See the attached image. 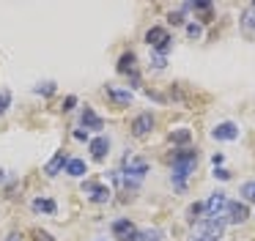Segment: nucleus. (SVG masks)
Masks as SVG:
<instances>
[{"instance_id": "nucleus-32", "label": "nucleus", "mask_w": 255, "mask_h": 241, "mask_svg": "<svg viewBox=\"0 0 255 241\" xmlns=\"http://www.w3.org/2000/svg\"><path fill=\"white\" fill-rule=\"evenodd\" d=\"M74 140H80V142H91V137H88V131H83V129H74Z\"/></svg>"}, {"instance_id": "nucleus-33", "label": "nucleus", "mask_w": 255, "mask_h": 241, "mask_svg": "<svg viewBox=\"0 0 255 241\" xmlns=\"http://www.w3.org/2000/svg\"><path fill=\"white\" fill-rule=\"evenodd\" d=\"M145 96L154 99V102H165V96H162V93H156V91H145Z\"/></svg>"}, {"instance_id": "nucleus-11", "label": "nucleus", "mask_w": 255, "mask_h": 241, "mask_svg": "<svg viewBox=\"0 0 255 241\" xmlns=\"http://www.w3.org/2000/svg\"><path fill=\"white\" fill-rule=\"evenodd\" d=\"M88 151H91V159H94V162H105L107 153H110V137H105V134L94 137V140L88 142Z\"/></svg>"}, {"instance_id": "nucleus-4", "label": "nucleus", "mask_w": 255, "mask_h": 241, "mask_svg": "<svg viewBox=\"0 0 255 241\" xmlns=\"http://www.w3.org/2000/svg\"><path fill=\"white\" fill-rule=\"evenodd\" d=\"M225 225H228L225 217H200L195 222V236H217L220 239Z\"/></svg>"}, {"instance_id": "nucleus-15", "label": "nucleus", "mask_w": 255, "mask_h": 241, "mask_svg": "<svg viewBox=\"0 0 255 241\" xmlns=\"http://www.w3.org/2000/svg\"><path fill=\"white\" fill-rule=\"evenodd\" d=\"M85 173H88V164H85V159H77V156L69 159L66 175H72V178H85Z\"/></svg>"}, {"instance_id": "nucleus-9", "label": "nucleus", "mask_w": 255, "mask_h": 241, "mask_svg": "<svg viewBox=\"0 0 255 241\" xmlns=\"http://www.w3.org/2000/svg\"><path fill=\"white\" fill-rule=\"evenodd\" d=\"M239 134H242V129H239V123H233V120H222V123H217L214 129H211V137L220 140V142L239 140Z\"/></svg>"}, {"instance_id": "nucleus-3", "label": "nucleus", "mask_w": 255, "mask_h": 241, "mask_svg": "<svg viewBox=\"0 0 255 241\" xmlns=\"http://www.w3.org/2000/svg\"><path fill=\"white\" fill-rule=\"evenodd\" d=\"M145 44H148L154 52L167 55V52H170V47H173V38H170V33H167L165 27L154 25V27H148V30H145Z\"/></svg>"}, {"instance_id": "nucleus-12", "label": "nucleus", "mask_w": 255, "mask_h": 241, "mask_svg": "<svg viewBox=\"0 0 255 241\" xmlns=\"http://www.w3.org/2000/svg\"><path fill=\"white\" fill-rule=\"evenodd\" d=\"M69 153L66 151H58L55 156L50 159V162L44 164V173H47V178H55V175H61V173H66V164H69Z\"/></svg>"}, {"instance_id": "nucleus-37", "label": "nucleus", "mask_w": 255, "mask_h": 241, "mask_svg": "<svg viewBox=\"0 0 255 241\" xmlns=\"http://www.w3.org/2000/svg\"><path fill=\"white\" fill-rule=\"evenodd\" d=\"M3 181H6V170H0V184H3Z\"/></svg>"}, {"instance_id": "nucleus-17", "label": "nucleus", "mask_w": 255, "mask_h": 241, "mask_svg": "<svg viewBox=\"0 0 255 241\" xmlns=\"http://www.w3.org/2000/svg\"><path fill=\"white\" fill-rule=\"evenodd\" d=\"M30 208H33L36 214H55L58 211V203L50 200V197H36V200L30 203Z\"/></svg>"}, {"instance_id": "nucleus-29", "label": "nucleus", "mask_w": 255, "mask_h": 241, "mask_svg": "<svg viewBox=\"0 0 255 241\" xmlns=\"http://www.w3.org/2000/svg\"><path fill=\"white\" fill-rule=\"evenodd\" d=\"M214 178H220V181H231V170H225V167H214Z\"/></svg>"}, {"instance_id": "nucleus-6", "label": "nucleus", "mask_w": 255, "mask_h": 241, "mask_svg": "<svg viewBox=\"0 0 255 241\" xmlns=\"http://www.w3.org/2000/svg\"><path fill=\"white\" fill-rule=\"evenodd\" d=\"M113 236H116L118 241H140V230L134 228V222H129L127 217L113 222Z\"/></svg>"}, {"instance_id": "nucleus-34", "label": "nucleus", "mask_w": 255, "mask_h": 241, "mask_svg": "<svg viewBox=\"0 0 255 241\" xmlns=\"http://www.w3.org/2000/svg\"><path fill=\"white\" fill-rule=\"evenodd\" d=\"M211 162H214V167H222V162H225V156H222V153H214V156H211Z\"/></svg>"}, {"instance_id": "nucleus-21", "label": "nucleus", "mask_w": 255, "mask_h": 241, "mask_svg": "<svg viewBox=\"0 0 255 241\" xmlns=\"http://www.w3.org/2000/svg\"><path fill=\"white\" fill-rule=\"evenodd\" d=\"M200 214H206V206H203V203H192V206L187 208V219H189V222H198Z\"/></svg>"}, {"instance_id": "nucleus-23", "label": "nucleus", "mask_w": 255, "mask_h": 241, "mask_svg": "<svg viewBox=\"0 0 255 241\" xmlns=\"http://www.w3.org/2000/svg\"><path fill=\"white\" fill-rule=\"evenodd\" d=\"M165 66H167V55H159V52L151 55V69L154 71H162Z\"/></svg>"}, {"instance_id": "nucleus-19", "label": "nucleus", "mask_w": 255, "mask_h": 241, "mask_svg": "<svg viewBox=\"0 0 255 241\" xmlns=\"http://www.w3.org/2000/svg\"><path fill=\"white\" fill-rule=\"evenodd\" d=\"M242 27L247 33H255V8L250 5V8H244V14H242Z\"/></svg>"}, {"instance_id": "nucleus-14", "label": "nucleus", "mask_w": 255, "mask_h": 241, "mask_svg": "<svg viewBox=\"0 0 255 241\" xmlns=\"http://www.w3.org/2000/svg\"><path fill=\"white\" fill-rule=\"evenodd\" d=\"M137 69V55L132 52V49H127V52H121V58H118V63H116V71L118 74H132V71Z\"/></svg>"}, {"instance_id": "nucleus-2", "label": "nucleus", "mask_w": 255, "mask_h": 241, "mask_svg": "<svg viewBox=\"0 0 255 241\" xmlns=\"http://www.w3.org/2000/svg\"><path fill=\"white\" fill-rule=\"evenodd\" d=\"M121 173V184L124 189H137L140 184H143L145 173H148V162L145 159H137V156H124V167L118 170Z\"/></svg>"}, {"instance_id": "nucleus-18", "label": "nucleus", "mask_w": 255, "mask_h": 241, "mask_svg": "<svg viewBox=\"0 0 255 241\" xmlns=\"http://www.w3.org/2000/svg\"><path fill=\"white\" fill-rule=\"evenodd\" d=\"M170 142H173V145H184V148H187L189 142H192V131H189L187 126H181V129H173V131H170Z\"/></svg>"}, {"instance_id": "nucleus-5", "label": "nucleus", "mask_w": 255, "mask_h": 241, "mask_svg": "<svg viewBox=\"0 0 255 241\" xmlns=\"http://www.w3.org/2000/svg\"><path fill=\"white\" fill-rule=\"evenodd\" d=\"M154 126H156V118L151 113H140V115H134L132 118V137H137V140H143V137H148L151 131H154Z\"/></svg>"}, {"instance_id": "nucleus-22", "label": "nucleus", "mask_w": 255, "mask_h": 241, "mask_svg": "<svg viewBox=\"0 0 255 241\" xmlns=\"http://www.w3.org/2000/svg\"><path fill=\"white\" fill-rule=\"evenodd\" d=\"M162 230L159 228H148V230H140V241H159L162 239Z\"/></svg>"}, {"instance_id": "nucleus-20", "label": "nucleus", "mask_w": 255, "mask_h": 241, "mask_svg": "<svg viewBox=\"0 0 255 241\" xmlns=\"http://www.w3.org/2000/svg\"><path fill=\"white\" fill-rule=\"evenodd\" d=\"M239 195L244 197V203H255V181H244Z\"/></svg>"}, {"instance_id": "nucleus-8", "label": "nucleus", "mask_w": 255, "mask_h": 241, "mask_svg": "<svg viewBox=\"0 0 255 241\" xmlns=\"http://www.w3.org/2000/svg\"><path fill=\"white\" fill-rule=\"evenodd\" d=\"M206 206V217H225V208H228V192H211L209 200L203 203Z\"/></svg>"}, {"instance_id": "nucleus-16", "label": "nucleus", "mask_w": 255, "mask_h": 241, "mask_svg": "<svg viewBox=\"0 0 255 241\" xmlns=\"http://www.w3.org/2000/svg\"><path fill=\"white\" fill-rule=\"evenodd\" d=\"M105 96H110L116 104H121V107H127V104H132V91H118V88L107 85L105 88Z\"/></svg>"}, {"instance_id": "nucleus-28", "label": "nucleus", "mask_w": 255, "mask_h": 241, "mask_svg": "<svg viewBox=\"0 0 255 241\" xmlns=\"http://www.w3.org/2000/svg\"><path fill=\"white\" fill-rule=\"evenodd\" d=\"M167 22H170V25H184V8L181 11H170V14H167Z\"/></svg>"}, {"instance_id": "nucleus-10", "label": "nucleus", "mask_w": 255, "mask_h": 241, "mask_svg": "<svg viewBox=\"0 0 255 241\" xmlns=\"http://www.w3.org/2000/svg\"><path fill=\"white\" fill-rule=\"evenodd\" d=\"M83 192L88 195L91 203H99V206H102V203H107V200H110V195H113L110 186L96 184V181H83Z\"/></svg>"}, {"instance_id": "nucleus-36", "label": "nucleus", "mask_w": 255, "mask_h": 241, "mask_svg": "<svg viewBox=\"0 0 255 241\" xmlns=\"http://www.w3.org/2000/svg\"><path fill=\"white\" fill-rule=\"evenodd\" d=\"M6 241H22V236H19V233H11V236H8Z\"/></svg>"}, {"instance_id": "nucleus-24", "label": "nucleus", "mask_w": 255, "mask_h": 241, "mask_svg": "<svg viewBox=\"0 0 255 241\" xmlns=\"http://www.w3.org/2000/svg\"><path fill=\"white\" fill-rule=\"evenodd\" d=\"M187 36L189 38H200L203 36V25H200V22H187Z\"/></svg>"}, {"instance_id": "nucleus-30", "label": "nucleus", "mask_w": 255, "mask_h": 241, "mask_svg": "<svg viewBox=\"0 0 255 241\" xmlns=\"http://www.w3.org/2000/svg\"><path fill=\"white\" fill-rule=\"evenodd\" d=\"M127 80H129V88H140V71L134 69L132 74H127Z\"/></svg>"}, {"instance_id": "nucleus-35", "label": "nucleus", "mask_w": 255, "mask_h": 241, "mask_svg": "<svg viewBox=\"0 0 255 241\" xmlns=\"http://www.w3.org/2000/svg\"><path fill=\"white\" fill-rule=\"evenodd\" d=\"M192 241H220V239H217V236H195Z\"/></svg>"}, {"instance_id": "nucleus-31", "label": "nucleus", "mask_w": 255, "mask_h": 241, "mask_svg": "<svg viewBox=\"0 0 255 241\" xmlns=\"http://www.w3.org/2000/svg\"><path fill=\"white\" fill-rule=\"evenodd\" d=\"M33 241H55V239H52L47 230H36V233H33Z\"/></svg>"}, {"instance_id": "nucleus-1", "label": "nucleus", "mask_w": 255, "mask_h": 241, "mask_svg": "<svg viewBox=\"0 0 255 241\" xmlns=\"http://www.w3.org/2000/svg\"><path fill=\"white\" fill-rule=\"evenodd\" d=\"M195 167H198V151H195V148H178L170 156V184H173V189H178V192L187 189V181H189V175L195 173Z\"/></svg>"}, {"instance_id": "nucleus-25", "label": "nucleus", "mask_w": 255, "mask_h": 241, "mask_svg": "<svg viewBox=\"0 0 255 241\" xmlns=\"http://www.w3.org/2000/svg\"><path fill=\"white\" fill-rule=\"evenodd\" d=\"M33 91L39 93V96H52V93H55V82H41V85H36Z\"/></svg>"}, {"instance_id": "nucleus-7", "label": "nucleus", "mask_w": 255, "mask_h": 241, "mask_svg": "<svg viewBox=\"0 0 255 241\" xmlns=\"http://www.w3.org/2000/svg\"><path fill=\"white\" fill-rule=\"evenodd\" d=\"M225 214H228V225H242V222H247L250 219V206L244 200H228V208H225Z\"/></svg>"}, {"instance_id": "nucleus-26", "label": "nucleus", "mask_w": 255, "mask_h": 241, "mask_svg": "<svg viewBox=\"0 0 255 241\" xmlns=\"http://www.w3.org/2000/svg\"><path fill=\"white\" fill-rule=\"evenodd\" d=\"M77 107V96H74V93H69L66 99H63V104H61V110L63 113H72V110Z\"/></svg>"}, {"instance_id": "nucleus-27", "label": "nucleus", "mask_w": 255, "mask_h": 241, "mask_svg": "<svg viewBox=\"0 0 255 241\" xmlns=\"http://www.w3.org/2000/svg\"><path fill=\"white\" fill-rule=\"evenodd\" d=\"M8 107H11V93H8V91H0V115L6 113Z\"/></svg>"}, {"instance_id": "nucleus-13", "label": "nucleus", "mask_w": 255, "mask_h": 241, "mask_svg": "<svg viewBox=\"0 0 255 241\" xmlns=\"http://www.w3.org/2000/svg\"><path fill=\"white\" fill-rule=\"evenodd\" d=\"M80 123H83L85 129H94V131L105 129V118H102V115H96V110L88 107V104H85L83 113H80Z\"/></svg>"}]
</instances>
